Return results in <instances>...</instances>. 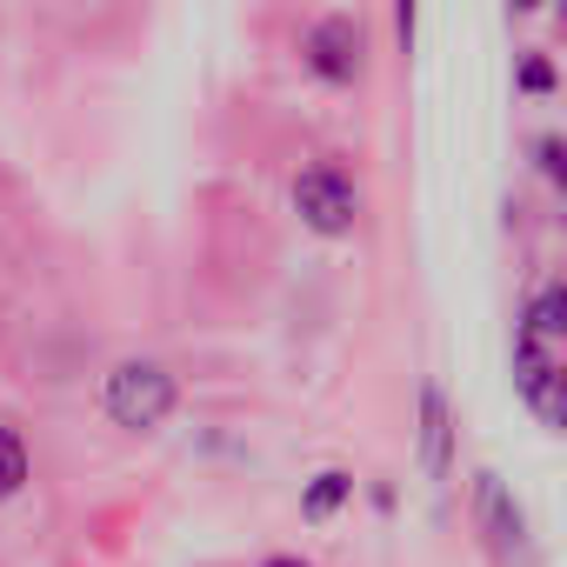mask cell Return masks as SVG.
<instances>
[{"instance_id":"52a82bcc","label":"cell","mask_w":567,"mask_h":567,"mask_svg":"<svg viewBox=\"0 0 567 567\" xmlns=\"http://www.w3.org/2000/svg\"><path fill=\"white\" fill-rule=\"evenodd\" d=\"M348 494H354V474H348V467H321V474L308 481V494H301V514H308V520H334Z\"/></svg>"},{"instance_id":"3957f363","label":"cell","mask_w":567,"mask_h":567,"mask_svg":"<svg viewBox=\"0 0 567 567\" xmlns=\"http://www.w3.org/2000/svg\"><path fill=\"white\" fill-rule=\"evenodd\" d=\"M368 54H374V41H368V21L361 14H315L308 21V34H301V68L321 81V87H334V94H348V87H361L368 81Z\"/></svg>"},{"instance_id":"7a4b0ae2","label":"cell","mask_w":567,"mask_h":567,"mask_svg":"<svg viewBox=\"0 0 567 567\" xmlns=\"http://www.w3.org/2000/svg\"><path fill=\"white\" fill-rule=\"evenodd\" d=\"M288 200H295L301 227L321 234V240H348V234L361 227V214H368V194H361V181H354L341 161H308V167L295 174Z\"/></svg>"},{"instance_id":"277c9868","label":"cell","mask_w":567,"mask_h":567,"mask_svg":"<svg viewBox=\"0 0 567 567\" xmlns=\"http://www.w3.org/2000/svg\"><path fill=\"white\" fill-rule=\"evenodd\" d=\"M101 408H107L114 427H127V434H154V427L174 421V408H181V381H174L161 361H121V368L107 374V388H101Z\"/></svg>"},{"instance_id":"6da1fadb","label":"cell","mask_w":567,"mask_h":567,"mask_svg":"<svg viewBox=\"0 0 567 567\" xmlns=\"http://www.w3.org/2000/svg\"><path fill=\"white\" fill-rule=\"evenodd\" d=\"M514 388L540 427L567 421V295H560V280H540L514 321Z\"/></svg>"},{"instance_id":"8992f818","label":"cell","mask_w":567,"mask_h":567,"mask_svg":"<svg viewBox=\"0 0 567 567\" xmlns=\"http://www.w3.org/2000/svg\"><path fill=\"white\" fill-rule=\"evenodd\" d=\"M421 467H427V481L454 474V414H447V394L434 381L421 388Z\"/></svg>"},{"instance_id":"ba28073f","label":"cell","mask_w":567,"mask_h":567,"mask_svg":"<svg viewBox=\"0 0 567 567\" xmlns=\"http://www.w3.org/2000/svg\"><path fill=\"white\" fill-rule=\"evenodd\" d=\"M28 481H34V454H28V434L0 421V501H14Z\"/></svg>"},{"instance_id":"4fadbf2b","label":"cell","mask_w":567,"mask_h":567,"mask_svg":"<svg viewBox=\"0 0 567 567\" xmlns=\"http://www.w3.org/2000/svg\"><path fill=\"white\" fill-rule=\"evenodd\" d=\"M507 8H514V14H534V8H547V0H507Z\"/></svg>"},{"instance_id":"5b68a950","label":"cell","mask_w":567,"mask_h":567,"mask_svg":"<svg viewBox=\"0 0 567 567\" xmlns=\"http://www.w3.org/2000/svg\"><path fill=\"white\" fill-rule=\"evenodd\" d=\"M474 520H481V534H487V547H494L501 567H527V560H534L527 514H520V501L501 487V474H481V481H474Z\"/></svg>"},{"instance_id":"7c38bea8","label":"cell","mask_w":567,"mask_h":567,"mask_svg":"<svg viewBox=\"0 0 567 567\" xmlns=\"http://www.w3.org/2000/svg\"><path fill=\"white\" fill-rule=\"evenodd\" d=\"M260 567H315V560H301V554H274V560H260Z\"/></svg>"},{"instance_id":"30bf717a","label":"cell","mask_w":567,"mask_h":567,"mask_svg":"<svg viewBox=\"0 0 567 567\" xmlns=\"http://www.w3.org/2000/svg\"><path fill=\"white\" fill-rule=\"evenodd\" d=\"M534 154H540V174L560 187V181H567V167H560V141H554V134H540V147H534Z\"/></svg>"},{"instance_id":"8fae6325","label":"cell","mask_w":567,"mask_h":567,"mask_svg":"<svg viewBox=\"0 0 567 567\" xmlns=\"http://www.w3.org/2000/svg\"><path fill=\"white\" fill-rule=\"evenodd\" d=\"M414 14H421V0H394V28H401V48H414Z\"/></svg>"},{"instance_id":"9c48e42d","label":"cell","mask_w":567,"mask_h":567,"mask_svg":"<svg viewBox=\"0 0 567 567\" xmlns=\"http://www.w3.org/2000/svg\"><path fill=\"white\" fill-rule=\"evenodd\" d=\"M520 87H527V94H554V68H547L540 54H527V61H520Z\"/></svg>"}]
</instances>
